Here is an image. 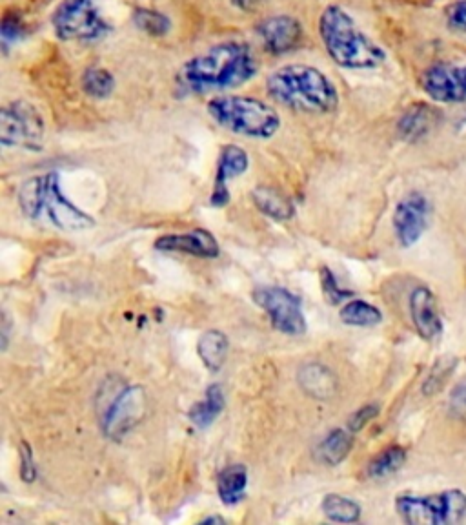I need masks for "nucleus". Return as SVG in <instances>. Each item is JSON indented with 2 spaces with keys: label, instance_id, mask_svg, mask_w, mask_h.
Listing matches in <instances>:
<instances>
[{
  "label": "nucleus",
  "instance_id": "39448f33",
  "mask_svg": "<svg viewBox=\"0 0 466 525\" xmlns=\"http://www.w3.org/2000/svg\"><path fill=\"white\" fill-rule=\"evenodd\" d=\"M206 110L221 128L248 139H272L283 124L281 115L277 114L272 104L246 95H215Z\"/></svg>",
  "mask_w": 466,
  "mask_h": 525
},
{
  "label": "nucleus",
  "instance_id": "c85d7f7f",
  "mask_svg": "<svg viewBox=\"0 0 466 525\" xmlns=\"http://www.w3.org/2000/svg\"><path fill=\"white\" fill-rule=\"evenodd\" d=\"M319 278H321V289H323V294H325L326 301H328L330 305H334V307L335 305H341L345 299L352 296L350 290H345L339 285V281H337L334 272H332L330 268H321Z\"/></svg>",
  "mask_w": 466,
  "mask_h": 525
},
{
  "label": "nucleus",
  "instance_id": "7ed1b4c3",
  "mask_svg": "<svg viewBox=\"0 0 466 525\" xmlns=\"http://www.w3.org/2000/svg\"><path fill=\"white\" fill-rule=\"evenodd\" d=\"M317 31L328 57L343 70L365 72L385 64V50L339 4H328L321 11Z\"/></svg>",
  "mask_w": 466,
  "mask_h": 525
},
{
  "label": "nucleus",
  "instance_id": "6e6552de",
  "mask_svg": "<svg viewBox=\"0 0 466 525\" xmlns=\"http://www.w3.org/2000/svg\"><path fill=\"white\" fill-rule=\"evenodd\" d=\"M46 124L41 112L28 101L4 104L0 114V145L28 152L42 150Z\"/></svg>",
  "mask_w": 466,
  "mask_h": 525
},
{
  "label": "nucleus",
  "instance_id": "a211bd4d",
  "mask_svg": "<svg viewBox=\"0 0 466 525\" xmlns=\"http://www.w3.org/2000/svg\"><path fill=\"white\" fill-rule=\"evenodd\" d=\"M252 203L261 214L272 217L274 221H290L295 216L294 203L272 186H255Z\"/></svg>",
  "mask_w": 466,
  "mask_h": 525
},
{
  "label": "nucleus",
  "instance_id": "aec40b11",
  "mask_svg": "<svg viewBox=\"0 0 466 525\" xmlns=\"http://www.w3.org/2000/svg\"><path fill=\"white\" fill-rule=\"evenodd\" d=\"M224 407H226V400H224L223 387L219 383H213L204 392V400L195 403L190 409L188 418L197 429H208L223 414Z\"/></svg>",
  "mask_w": 466,
  "mask_h": 525
},
{
  "label": "nucleus",
  "instance_id": "cd10ccee",
  "mask_svg": "<svg viewBox=\"0 0 466 525\" xmlns=\"http://www.w3.org/2000/svg\"><path fill=\"white\" fill-rule=\"evenodd\" d=\"M430 115L432 110H428L426 106H414L401 117L399 123V132L406 139H417L419 135H423L430 124Z\"/></svg>",
  "mask_w": 466,
  "mask_h": 525
},
{
  "label": "nucleus",
  "instance_id": "f03ea898",
  "mask_svg": "<svg viewBox=\"0 0 466 525\" xmlns=\"http://www.w3.org/2000/svg\"><path fill=\"white\" fill-rule=\"evenodd\" d=\"M274 103L303 114H332L341 103L339 90L323 70L310 64H284L266 77Z\"/></svg>",
  "mask_w": 466,
  "mask_h": 525
},
{
  "label": "nucleus",
  "instance_id": "f8f14e48",
  "mask_svg": "<svg viewBox=\"0 0 466 525\" xmlns=\"http://www.w3.org/2000/svg\"><path fill=\"white\" fill-rule=\"evenodd\" d=\"M430 206L421 194L412 192L403 197L394 212V230L401 247H412L425 232Z\"/></svg>",
  "mask_w": 466,
  "mask_h": 525
},
{
  "label": "nucleus",
  "instance_id": "a878e982",
  "mask_svg": "<svg viewBox=\"0 0 466 525\" xmlns=\"http://www.w3.org/2000/svg\"><path fill=\"white\" fill-rule=\"evenodd\" d=\"M406 453L403 447H388L368 465V476L370 478H386L390 474L397 473L405 464Z\"/></svg>",
  "mask_w": 466,
  "mask_h": 525
},
{
  "label": "nucleus",
  "instance_id": "4468645a",
  "mask_svg": "<svg viewBox=\"0 0 466 525\" xmlns=\"http://www.w3.org/2000/svg\"><path fill=\"white\" fill-rule=\"evenodd\" d=\"M248 168H250V155L246 154L241 146L224 145L217 159L210 205L215 208L228 205L230 203L228 181L241 177Z\"/></svg>",
  "mask_w": 466,
  "mask_h": 525
},
{
  "label": "nucleus",
  "instance_id": "c756f323",
  "mask_svg": "<svg viewBox=\"0 0 466 525\" xmlns=\"http://www.w3.org/2000/svg\"><path fill=\"white\" fill-rule=\"evenodd\" d=\"M21 478L22 482L31 484L37 478V467H35V460H33V453L31 447L26 442L21 443Z\"/></svg>",
  "mask_w": 466,
  "mask_h": 525
},
{
  "label": "nucleus",
  "instance_id": "1a4fd4ad",
  "mask_svg": "<svg viewBox=\"0 0 466 525\" xmlns=\"http://www.w3.org/2000/svg\"><path fill=\"white\" fill-rule=\"evenodd\" d=\"M254 301L268 314L272 327L284 336H303L306 318L299 298L283 287H259L254 290Z\"/></svg>",
  "mask_w": 466,
  "mask_h": 525
},
{
  "label": "nucleus",
  "instance_id": "b1692460",
  "mask_svg": "<svg viewBox=\"0 0 466 525\" xmlns=\"http://www.w3.org/2000/svg\"><path fill=\"white\" fill-rule=\"evenodd\" d=\"M321 511L335 524H355L361 518V505L341 495H326L321 502Z\"/></svg>",
  "mask_w": 466,
  "mask_h": 525
},
{
  "label": "nucleus",
  "instance_id": "2f4dec72",
  "mask_svg": "<svg viewBox=\"0 0 466 525\" xmlns=\"http://www.w3.org/2000/svg\"><path fill=\"white\" fill-rule=\"evenodd\" d=\"M446 17L452 28L466 33V0H459L446 10Z\"/></svg>",
  "mask_w": 466,
  "mask_h": 525
},
{
  "label": "nucleus",
  "instance_id": "6ab92c4d",
  "mask_svg": "<svg viewBox=\"0 0 466 525\" xmlns=\"http://www.w3.org/2000/svg\"><path fill=\"white\" fill-rule=\"evenodd\" d=\"M230 343L223 330H206L197 341V354L203 361L204 367L210 372H219L223 369L224 361L228 358Z\"/></svg>",
  "mask_w": 466,
  "mask_h": 525
},
{
  "label": "nucleus",
  "instance_id": "bb28decb",
  "mask_svg": "<svg viewBox=\"0 0 466 525\" xmlns=\"http://www.w3.org/2000/svg\"><path fill=\"white\" fill-rule=\"evenodd\" d=\"M133 22L139 30L152 35V37H166L172 31L170 17L161 11L146 10V8L135 10Z\"/></svg>",
  "mask_w": 466,
  "mask_h": 525
},
{
  "label": "nucleus",
  "instance_id": "473e14b6",
  "mask_svg": "<svg viewBox=\"0 0 466 525\" xmlns=\"http://www.w3.org/2000/svg\"><path fill=\"white\" fill-rule=\"evenodd\" d=\"M232 2H235L237 6H241L243 10H252L261 0H232Z\"/></svg>",
  "mask_w": 466,
  "mask_h": 525
},
{
  "label": "nucleus",
  "instance_id": "20e7f679",
  "mask_svg": "<svg viewBox=\"0 0 466 525\" xmlns=\"http://www.w3.org/2000/svg\"><path fill=\"white\" fill-rule=\"evenodd\" d=\"M19 205L24 216L33 221H46L64 232H81L95 227V219L75 205L62 190L61 174L31 177L19 190Z\"/></svg>",
  "mask_w": 466,
  "mask_h": 525
},
{
  "label": "nucleus",
  "instance_id": "f3484780",
  "mask_svg": "<svg viewBox=\"0 0 466 525\" xmlns=\"http://www.w3.org/2000/svg\"><path fill=\"white\" fill-rule=\"evenodd\" d=\"M297 381L308 396L317 398V400H326L334 396L337 389V380L334 372L326 369L321 363H308L299 369Z\"/></svg>",
  "mask_w": 466,
  "mask_h": 525
},
{
  "label": "nucleus",
  "instance_id": "4be33fe9",
  "mask_svg": "<svg viewBox=\"0 0 466 525\" xmlns=\"http://www.w3.org/2000/svg\"><path fill=\"white\" fill-rule=\"evenodd\" d=\"M354 447V438H352V431H343V429H335L326 434L325 438L319 442L317 449H315V456L321 464L326 467H335L345 460L348 453Z\"/></svg>",
  "mask_w": 466,
  "mask_h": 525
},
{
  "label": "nucleus",
  "instance_id": "dca6fc26",
  "mask_svg": "<svg viewBox=\"0 0 466 525\" xmlns=\"http://www.w3.org/2000/svg\"><path fill=\"white\" fill-rule=\"evenodd\" d=\"M410 314H412V321L421 338L434 340L441 334V320L437 312L436 298L430 290L419 287L412 292Z\"/></svg>",
  "mask_w": 466,
  "mask_h": 525
},
{
  "label": "nucleus",
  "instance_id": "f257e3e1",
  "mask_svg": "<svg viewBox=\"0 0 466 525\" xmlns=\"http://www.w3.org/2000/svg\"><path fill=\"white\" fill-rule=\"evenodd\" d=\"M259 72V62L250 44L223 41L193 55L177 72V84L186 93H223L250 83Z\"/></svg>",
  "mask_w": 466,
  "mask_h": 525
},
{
  "label": "nucleus",
  "instance_id": "0eeeda50",
  "mask_svg": "<svg viewBox=\"0 0 466 525\" xmlns=\"http://www.w3.org/2000/svg\"><path fill=\"white\" fill-rule=\"evenodd\" d=\"M397 513L412 525L457 524L466 516V495L445 491L439 495H399Z\"/></svg>",
  "mask_w": 466,
  "mask_h": 525
},
{
  "label": "nucleus",
  "instance_id": "393cba45",
  "mask_svg": "<svg viewBox=\"0 0 466 525\" xmlns=\"http://www.w3.org/2000/svg\"><path fill=\"white\" fill-rule=\"evenodd\" d=\"M81 88L95 101H104L115 92V77L106 68H88L82 73Z\"/></svg>",
  "mask_w": 466,
  "mask_h": 525
},
{
  "label": "nucleus",
  "instance_id": "2eb2a0df",
  "mask_svg": "<svg viewBox=\"0 0 466 525\" xmlns=\"http://www.w3.org/2000/svg\"><path fill=\"white\" fill-rule=\"evenodd\" d=\"M155 248L163 252H181L201 259L219 258L221 247L217 239L204 228H195L184 234H166L155 241Z\"/></svg>",
  "mask_w": 466,
  "mask_h": 525
},
{
  "label": "nucleus",
  "instance_id": "ddd939ff",
  "mask_svg": "<svg viewBox=\"0 0 466 525\" xmlns=\"http://www.w3.org/2000/svg\"><path fill=\"white\" fill-rule=\"evenodd\" d=\"M259 37L264 48L274 55L295 50L303 41V24L292 15H272L259 24Z\"/></svg>",
  "mask_w": 466,
  "mask_h": 525
},
{
  "label": "nucleus",
  "instance_id": "423d86ee",
  "mask_svg": "<svg viewBox=\"0 0 466 525\" xmlns=\"http://www.w3.org/2000/svg\"><path fill=\"white\" fill-rule=\"evenodd\" d=\"M51 28L59 41L81 44L101 41L112 31L102 17L101 0H61L51 15Z\"/></svg>",
  "mask_w": 466,
  "mask_h": 525
},
{
  "label": "nucleus",
  "instance_id": "9d476101",
  "mask_svg": "<svg viewBox=\"0 0 466 525\" xmlns=\"http://www.w3.org/2000/svg\"><path fill=\"white\" fill-rule=\"evenodd\" d=\"M146 416V392L139 385L122 389L102 416V433L110 440H121Z\"/></svg>",
  "mask_w": 466,
  "mask_h": 525
},
{
  "label": "nucleus",
  "instance_id": "9b49d317",
  "mask_svg": "<svg viewBox=\"0 0 466 525\" xmlns=\"http://www.w3.org/2000/svg\"><path fill=\"white\" fill-rule=\"evenodd\" d=\"M426 95L439 103H465L466 66L436 64L421 75Z\"/></svg>",
  "mask_w": 466,
  "mask_h": 525
},
{
  "label": "nucleus",
  "instance_id": "72a5a7b5",
  "mask_svg": "<svg viewBox=\"0 0 466 525\" xmlns=\"http://www.w3.org/2000/svg\"><path fill=\"white\" fill-rule=\"evenodd\" d=\"M201 522H203V524H226L223 516H206Z\"/></svg>",
  "mask_w": 466,
  "mask_h": 525
},
{
  "label": "nucleus",
  "instance_id": "7c9ffc66",
  "mask_svg": "<svg viewBox=\"0 0 466 525\" xmlns=\"http://www.w3.org/2000/svg\"><path fill=\"white\" fill-rule=\"evenodd\" d=\"M377 414H379V407H377V405H366V407H361V409L354 412L352 418L348 420V429H350L352 433L361 431L366 423L370 422V420H374Z\"/></svg>",
  "mask_w": 466,
  "mask_h": 525
},
{
  "label": "nucleus",
  "instance_id": "5701e85b",
  "mask_svg": "<svg viewBox=\"0 0 466 525\" xmlns=\"http://www.w3.org/2000/svg\"><path fill=\"white\" fill-rule=\"evenodd\" d=\"M339 320L350 327H375L383 321L381 310L374 307L372 303L363 301V299H354L348 301L343 309L339 310Z\"/></svg>",
  "mask_w": 466,
  "mask_h": 525
},
{
  "label": "nucleus",
  "instance_id": "412c9836",
  "mask_svg": "<svg viewBox=\"0 0 466 525\" xmlns=\"http://www.w3.org/2000/svg\"><path fill=\"white\" fill-rule=\"evenodd\" d=\"M248 487V469L243 464L224 467L217 478V493L224 505H237L243 502Z\"/></svg>",
  "mask_w": 466,
  "mask_h": 525
}]
</instances>
